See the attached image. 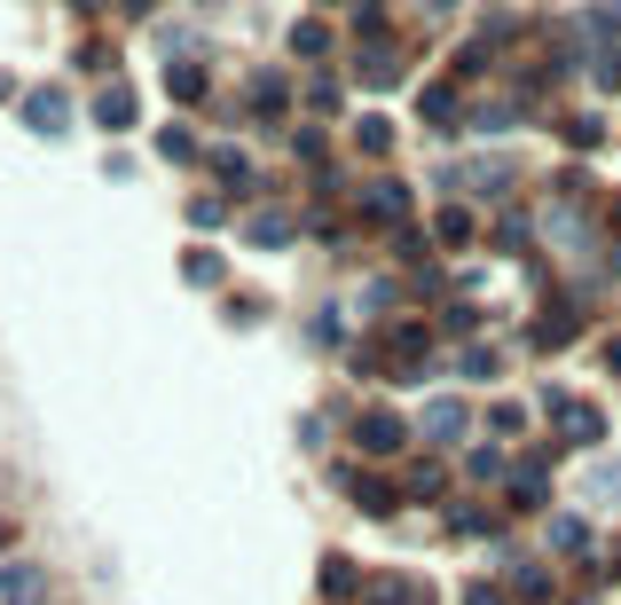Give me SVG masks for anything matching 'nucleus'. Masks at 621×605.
<instances>
[{"label": "nucleus", "instance_id": "nucleus-16", "mask_svg": "<svg viewBox=\"0 0 621 605\" xmlns=\"http://www.w3.org/2000/svg\"><path fill=\"white\" fill-rule=\"evenodd\" d=\"M181 276H189V283H213V276H220V260H213V252H189V260H181Z\"/></svg>", "mask_w": 621, "mask_h": 605}, {"label": "nucleus", "instance_id": "nucleus-12", "mask_svg": "<svg viewBox=\"0 0 621 605\" xmlns=\"http://www.w3.org/2000/svg\"><path fill=\"white\" fill-rule=\"evenodd\" d=\"M370 213H378V220H402V213H409V197L385 181V189H370Z\"/></svg>", "mask_w": 621, "mask_h": 605}, {"label": "nucleus", "instance_id": "nucleus-8", "mask_svg": "<svg viewBox=\"0 0 621 605\" xmlns=\"http://www.w3.org/2000/svg\"><path fill=\"white\" fill-rule=\"evenodd\" d=\"M166 87L181 94V103H198V94H205V72H198V63H166Z\"/></svg>", "mask_w": 621, "mask_h": 605}, {"label": "nucleus", "instance_id": "nucleus-4", "mask_svg": "<svg viewBox=\"0 0 621 605\" xmlns=\"http://www.w3.org/2000/svg\"><path fill=\"white\" fill-rule=\"evenodd\" d=\"M550 409H559V432H567V441H598V432H606L591 401H567V393H559V401H550Z\"/></svg>", "mask_w": 621, "mask_h": 605}, {"label": "nucleus", "instance_id": "nucleus-6", "mask_svg": "<svg viewBox=\"0 0 621 605\" xmlns=\"http://www.w3.org/2000/svg\"><path fill=\"white\" fill-rule=\"evenodd\" d=\"M94 118H103L111 134H118V126H135V94H126V87H111V94H94Z\"/></svg>", "mask_w": 621, "mask_h": 605}, {"label": "nucleus", "instance_id": "nucleus-21", "mask_svg": "<svg viewBox=\"0 0 621 605\" xmlns=\"http://www.w3.org/2000/svg\"><path fill=\"white\" fill-rule=\"evenodd\" d=\"M598 79H606V87H621V55H598Z\"/></svg>", "mask_w": 621, "mask_h": 605}, {"label": "nucleus", "instance_id": "nucleus-11", "mask_svg": "<svg viewBox=\"0 0 621 605\" xmlns=\"http://www.w3.org/2000/svg\"><path fill=\"white\" fill-rule=\"evenodd\" d=\"M378 605H433V590H417V582H378Z\"/></svg>", "mask_w": 621, "mask_h": 605}, {"label": "nucleus", "instance_id": "nucleus-9", "mask_svg": "<svg viewBox=\"0 0 621 605\" xmlns=\"http://www.w3.org/2000/svg\"><path fill=\"white\" fill-rule=\"evenodd\" d=\"M244 237H252V244H268V252H276V244H291V220H283V213H259V220L244 228Z\"/></svg>", "mask_w": 621, "mask_h": 605}, {"label": "nucleus", "instance_id": "nucleus-13", "mask_svg": "<svg viewBox=\"0 0 621 605\" xmlns=\"http://www.w3.org/2000/svg\"><path fill=\"white\" fill-rule=\"evenodd\" d=\"M591 495H598V503H621V464H598V472H591Z\"/></svg>", "mask_w": 621, "mask_h": 605}, {"label": "nucleus", "instance_id": "nucleus-7", "mask_svg": "<svg viewBox=\"0 0 621 605\" xmlns=\"http://www.w3.org/2000/svg\"><path fill=\"white\" fill-rule=\"evenodd\" d=\"M535 339H543V346L574 339V307H543V315H535Z\"/></svg>", "mask_w": 621, "mask_h": 605}, {"label": "nucleus", "instance_id": "nucleus-18", "mask_svg": "<svg viewBox=\"0 0 621 605\" xmlns=\"http://www.w3.org/2000/svg\"><path fill=\"white\" fill-rule=\"evenodd\" d=\"M465 237H472V220H465V213L448 205V213H441V244H465Z\"/></svg>", "mask_w": 621, "mask_h": 605}, {"label": "nucleus", "instance_id": "nucleus-17", "mask_svg": "<svg viewBox=\"0 0 621 605\" xmlns=\"http://www.w3.org/2000/svg\"><path fill=\"white\" fill-rule=\"evenodd\" d=\"M157 150H166V157H198V142H189L181 126H166V134H157Z\"/></svg>", "mask_w": 621, "mask_h": 605}, {"label": "nucleus", "instance_id": "nucleus-23", "mask_svg": "<svg viewBox=\"0 0 621 605\" xmlns=\"http://www.w3.org/2000/svg\"><path fill=\"white\" fill-rule=\"evenodd\" d=\"M9 543H16V527H9V519H0V551H9Z\"/></svg>", "mask_w": 621, "mask_h": 605}, {"label": "nucleus", "instance_id": "nucleus-22", "mask_svg": "<svg viewBox=\"0 0 621 605\" xmlns=\"http://www.w3.org/2000/svg\"><path fill=\"white\" fill-rule=\"evenodd\" d=\"M448 9H456V0H424V16H448Z\"/></svg>", "mask_w": 621, "mask_h": 605}, {"label": "nucleus", "instance_id": "nucleus-15", "mask_svg": "<svg viewBox=\"0 0 621 605\" xmlns=\"http://www.w3.org/2000/svg\"><path fill=\"white\" fill-rule=\"evenodd\" d=\"M291 48H300V55H322V48H331V31H322V24H300V31H291Z\"/></svg>", "mask_w": 621, "mask_h": 605}, {"label": "nucleus", "instance_id": "nucleus-1", "mask_svg": "<svg viewBox=\"0 0 621 605\" xmlns=\"http://www.w3.org/2000/svg\"><path fill=\"white\" fill-rule=\"evenodd\" d=\"M354 441H363L370 456H394V449L409 441V432H402V417H385V409H370L363 425H354Z\"/></svg>", "mask_w": 621, "mask_h": 605}, {"label": "nucleus", "instance_id": "nucleus-20", "mask_svg": "<svg viewBox=\"0 0 621 605\" xmlns=\"http://www.w3.org/2000/svg\"><path fill=\"white\" fill-rule=\"evenodd\" d=\"M465 605H504V590H487V582H472V590H465Z\"/></svg>", "mask_w": 621, "mask_h": 605}, {"label": "nucleus", "instance_id": "nucleus-3", "mask_svg": "<svg viewBox=\"0 0 621 605\" xmlns=\"http://www.w3.org/2000/svg\"><path fill=\"white\" fill-rule=\"evenodd\" d=\"M40 597H48L40 566H9V575H0V605H40Z\"/></svg>", "mask_w": 621, "mask_h": 605}, {"label": "nucleus", "instance_id": "nucleus-5", "mask_svg": "<svg viewBox=\"0 0 621 605\" xmlns=\"http://www.w3.org/2000/svg\"><path fill=\"white\" fill-rule=\"evenodd\" d=\"M424 432H433V441H465V401H433V409H424Z\"/></svg>", "mask_w": 621, "mask_h": 605}, {"label": "nucleus", "instance_id": "nucleus-19", "mask_svg": "<svg viewBox=\"0 0 621 605\" xmlns=\"http://www.w3.org/2000/svg\"><path fill=\"white\" fill-rule=\"evenodd\" d=\"M472 480H504V456L496 449H472Z\"/></svg>", "mask_w": 621, "mask_h": 605}, {"label": "nucleus", "instance_id": "nucleus-14", "mask_svg": "<svg viewBox=\"0 0 621 605\" xmlns=\"http://www.w3.org/2000/svg\"><path fill=\"white\" fill-rule=\"evenodd\" d=\"M213 165H220V181H228V189H252V165H244V157H237V150H220V157H213Z\"/></svg>", "mask_w": 621, "mask_h": 605}, {"label": "nucleus", "instance_id": "nucleus-2", "mask_svg": "<svg viewBox=\"0 0 621 605\" xmlns=\"http://www.w3.org/2000/svg\"><path fill=\"white\" fill-rule=\"evenodd\" d=\"M24 126H31V134H63V126H72V111H63V94H55V87L24 94Z\"/></svg>", "mask_w": 621, "mask_h": 605}, {"label": "nucleus", "instance_id": "nucleus-10", "mask_svg": "<svg viewBox=\"0 0 621 605\" xmlns=\"http://www.w3.org/2000/svg\"><path fill=\"white\" fill-rule=\"evenodd\" d=\"M550 543L574 558V551H591V527H582V519H550Z\"/></svg>", "mask_w": 621, "mask_h": 605}]
</instances>
